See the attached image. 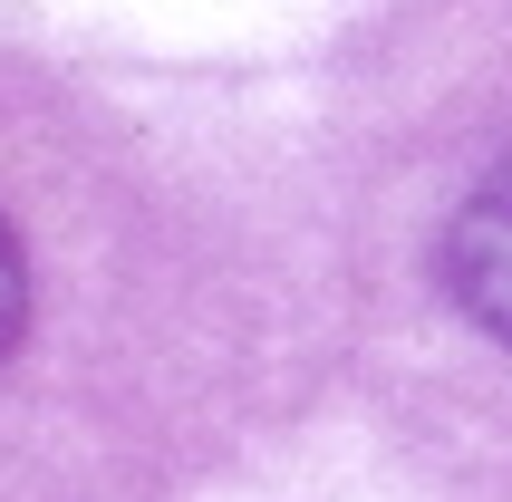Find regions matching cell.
Returning <instances> with one entry per match:
<instances>
[{"label":"cell","mask_w":512,"mask_h":502,"mask_svg":"<svg viewBox=\"0 0 512 502\" xmlns=\"http://www.w3.org/2000/svg\"><path fill=\"white\" fill-rule=\"evenodd\" d=\"M435 271H445V300H455L493 348H512V155L455 203Z\"/></svg>","instance_id":"1"},{"label":"cell","mask_w":512,"mask_h":502,"mask_svg":"<svg viewBox=\"0 0 512 502\" xmlns=\"http://www.w3.org/2000/svg\"><path fill=\"white\" fill-rule=\"evenodd\" d=\"M20 319H29V261H20V232L0 223V358H10Z\"/></svg>","instance_id":"2"}]
</instances>
